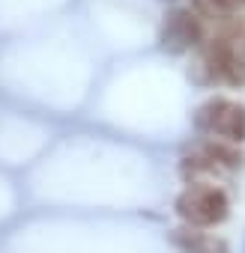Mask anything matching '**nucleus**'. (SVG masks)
Masks as SVG:
<instances>
[{"label": "nucleus", "instance_id": "1", "mask_svg": "<svg viewBox=\"0 0 245 253\" xmlns=\"http://www.w3.org/2000/svg\"><path fill=\"white\" fill-rule=\"evenodd\" d=\"M174 211H177L180 220L188 223V226L212 229V226H218V223L227 220V214H230V200H227V194H224L218 185L194 182V185H185V191L177 197Z\"/></svg>", "mask_w": 245, "mask_h": 253}, {"label": "nucleus", "instance_id": "2", "mask_svg": "<svg viewBox=\"0 0 245 253\" xmlns=\"http://www.w3.org/2000/svg\"><path fill=\"white\" fill-rule=\"evenodd\" d=\"M194 128L200 134L227 140V143H245V107L230 98H209L194 113Z\"/></svg>", "mask_w": 245, "mask_h": 253}, {"label": "nucleus", "instance_id": "3", "mask_svg": "<svg viewBox=\"0 0 245 253\" xmlns=\"http://www.w3.org/2000/svg\"><path fill=\"white\" fill-rule=\"evenodd\" d=\"M200 39H203V24L191 9H174L165 18V27H162V48L165 51L183 54V51L200 45Z\"/></svg>", "mask_w": 245, "mask_h": 253}, {"label": "nucleus", "instance_id": "4", "mask_svg": "<svg viewBox=\"0 0 245 253\" xmlns=\"http://www.w3.org/2000/svg\"><path fill=\"white\" fill-rule=\"evenodd\" d=\"M168 241L180 250V253H230V244L221 238V235H212V232H203L197 226H177L168 232Z\"/></svg>", "mask_w": 245, "mask_h": 253}, {"label": "nucleus", "instance_id": "5", "mask_svg": "<svg viewBox=\"0 0 245 253\" xmlns=\"http://www.w3.org/2000/svg\"><path fill=\"white\" fill-rule=\"evenodd\" d=\"M203 155H209L224 173H233V170H242L245 164V155L236 149V143H227V140H215V143H203L200 149Z\"/></svg>", "mask_w": 245, "mask_h": 253}]
</instances>
